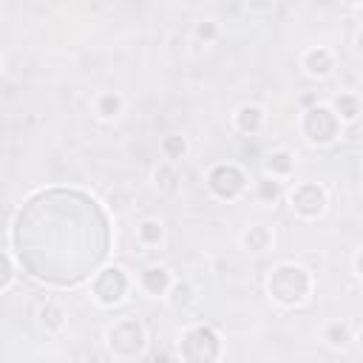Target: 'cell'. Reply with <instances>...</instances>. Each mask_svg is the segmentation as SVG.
<instances>
[{
	"label": "cell",
	"mask_w": 363,
	"mask_h": 363,
	"mask_svg": "<svg viewBox=\"0 0 363 363\" xmlns=\"http://www.w3.org/2000/svg\"><path fill=\"white\" fill-rule=\"evenodd\" d=\"M14 244L37 278L74 284L102 261L108 221L94 199L77 190H45L20 210Z\"/></svg>",
	"instance_id": "obj_1"
},
{
	"label": "cell",
	"mask_w": 363,
	"mask_h": 363,
	"mask_svg": "<svg viewBox=\"0 0 363 363\" xmlns=\"http://www.w3.org/2000/svg\"><path fill=\"white\" fill-rule=\"evenodd\" d=\"M182 357L187 363H213L218 357V337L207 326H196L182 340Z\"/></svg>",
	"instance_id": "obj_2"
},
{
	"label": "cell",
	"mask_w": 363,
	"mask_h": 363,
	"mask_svg": "<svg viewBox=\"0 0 363 363\" xmlns=\"http://www.w3.org/2000/svg\"><path fill=\"white\" fill-rule=\"evenodd\" d=\"M269 289H272V295H275L278 301H284V303H295V301H301V298L306 295V289H309V278H306V272L298 269V267H281V269L272 275Z\"/></svg>",
	"instance_id": "obj_3"
},
{
	"label": "cell",
	"mask_w": 363,
	"mask_h": 363,
	"mask_svg": "<svg viewBox=\"0 0 363 363\" xmlns=\"http://www.w3.org/2000/svg\"><path fill=\"white\" fill-rule=\"evenodd\" d=\"M210 187H213L218 196L230 199V196H235V193L244 187V176H241L233 164H218V167L210 173Z\"/></svg>",
	"instance_id": "obj_4"
},
{
	"label": "cell",
	"mask_w": 363,
	"mask_h": 363,
	"mask_svg": "<svg viewBox=\"0 0 363 363\" xmlns=\"http://www.w3.org/2000/svg\"><path fill=\"white\" fill-rule=\"evenodd\" d=\"M303 128H306L309 139H315V142H326V139H332V136H335L337 122H335V116H332L326 108H315V111H309V113H306Z\"/></svg>",
	"instance_id": "obj_5"
},
{
	"label": "cell",
	"mask_w": 363,
	"mask_h": 363,
	"mask_svg": "<svg viewBox=\"0 0 363 363\" xmlns=\"http://www.w3.org/2000/svg\"><path fill=\"white\" fill-rule=\"evenodd\" d=\"M111 346L122 354H133L142 346V329L136 320H125L111 332Z\"/></svg>",
	"instance_id": "obj_6"
},
{
	"label": "cell",
	"mask_w": 363,
	"mask_h": 363,
	"mask_svg": "<svg viewBox=\"0 0 363 363\" xmlns=\"http://www.w3.org/2000/svg\"><path fill=\"white\" fill-rule=\"evenodd\" d=\"M96 295H99V301H105V303H113V301H119L122 298V292H125V275H122V269H105L99 278H96Z\"/></svg>",
	"instance_id": "obj_7"
},
{
	"label": "cell",
	"mask_w": 363,
	"mask_h": 363,
	"mask_svg": "<svg viewBox=\"0 0 363 363\" xmlns=\"http://www.w3.org/2000/svg\"><path fill=\"white\" fill-rule=\"evenodd\" d=\"M292 204H295L301 213L312 216V213H318V210H320L323 196H320V190H318L315 184H301V187L292 193Z\"/></svg>",
	"instance_id": "obj_8"
},
{
	"label": "cell",
	"mask_w": 363,
	"mask_h": 363,
	"mask_svg": "<svg viewBox=\"0 0 363 363\" xmlns=\"http://www.w3.org/2000/svg\"><path fill=\"white\" fill-rule=\"evenodd\" d=\"M145 286H147L150 292H162V289L167 286V272H164V269H147V272H145Z\"/></svg>",
	"instance_id": "obj_9"
},
{
	"label": "cell",
	"mask_w": 363,
	"mask_h": 363,
	"mask_svg": "<svg viewBox=\"0 0 363 363\" xmlns=\"http://www.w3.org/2000/svg\"><path fill=\"white\" fill-rule=\"evenodd\" d=\"M306 65H309V71L323 74V71H329V54H326V51H309Z\"/></svg>",
	"instance_id": "obj_10"
},
{
	"label": "cell",
	"mask_w": 363,
	"mask_h": 363,
	"mask_svg": "<svg viewBox=\"0 0 363 363\" xmlns=\"http://www.w3.org/2000/svg\"><path fill=\"white\" fill-rule=\"evenodd\" d=\"M258 122H261L258 108H244V111H241V128H244V130H255Z\"/></svg>",
	"instance_id": "obj_11"
},
{
	"label": "cell",
	"mask_w": 363,
	"mask_h": 363,
	"mask_svg": "<svg viewBox=\"0 0 363 363\" xmlns=\"http://www.w3.org/2000/svg\"><path fill=\"white\" fill-rule=\"evenodd\" d=\"M337 108L343 111V116H357V99L354 96H337Z\"/></svg>",
	"instance_id": "obj_12"
},
{
	"label": "cell",
	"mask_w": 363,
	"mask_h": 363,
	"mask_svg": "<svg viewBox=\"0 0 363 363\" xmlns=\"http://www.w3.org/2000/svg\"><path fill=\"white\" fill-rule=\"evenodd\" d=\"M269 167H275V170H281V173H284V170H289V167H292V162H289V156H286V153H275V156L269 159Z\"/></svg>",
	"instance_id": "obj_13"
},
{
	"label": "cell",
	"mask_w": 363,
	"mask_h": 363,
	"mask_svg": "<svg viewBox=\"0 0 363 363\" xmlns=\"http://www.w3.org/2000/svg\"><path fill=\"white\" fill-rule=\"evenodd\" d=\"M159 233H162L159 224H153V221H145L142 224V238L145 241H159Z\"/></svg>",
	"instance_id": "obj_14"
},
{
	"label": "cell",
	"mask_w": 363,
	"mask_h": 363,
	"mask_svg": "<svg viewBox=\"0 0 363 363\" xmlns=\"http://www.w3.org/2000/svg\"><path fill=\"white\" fill-rule=\"evenodd\" d=\"M116 108H119V99H116V96H111V94L102 96V113H105V116H111Z\"/></svg>",
	"instance_id": "obj_15"
},
{
	"label": "cell",
	"mask_w": 363,
	"mask_h": 363,
	"mask_svg": "<svg viewBox=\"0 0 363 363\" xmlns=\"http://www.w3.org/2000/svg\"><path fill=\"white\" fill-rule=\"evenodd\" d=\"M164 147H167L170 153H182V150H184V142H182V139H167Z\"/></svg>",
	"instance_id": "obj_16"
},
{
	"label": "cell",
	"mask_w": 363,
	"mask_h": 363,
	"mask_svg": "<svg viewBox=\"0 0 363 363\" xmlns=\"http://www.w3.org/2000/svg\"><path fill=\"white\" fill-rule=\"evenodd\" d=\"M261 193H264V196H275V193H278V187H275V184H264V187H261Z\"/></svg>",
	"instance_id": "obj_17"
},
{
	"label": "cell",
	"mask_w": 363,
	"mask_h": 363,
	"mask_svg": "<svg viewBox=\"0 0 363 363\" xmlns=\"http://www.w3.org/2000/svg\"><path fill=\"white\" fill-rule=\"evenodd\" d=\"M332 337H343V326H332Z\"/></svg>",
	"instance_id": "obj_18"
},
{
	"label": "cell",
	"mask_w": 363,
	"mask_h": 363,
	"mask_svg": "<svg viewBox=\"0 0 363 363\" xmlns=\"http://www.w3.org/2000/svg\"><path fill=\"white\" fill-rule=\"evenodd\" d=\"M357 264H360V272H363V252H360V258H357Z\"/></svg>",
	"instance_id": "obj_19"
}]
</instances>
